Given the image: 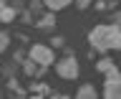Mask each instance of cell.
I'll use <instances>...</instances> for the list:
<instances>
[{
	"label": "cell",
	"mask_w": 121,
	"mask_h": 99,
	"mask_svg": "<svg viewBox=\"0 0 121 99\" xmlns=\"http://www.w3.org/2000/svg\"><path fill=\"white\" fill-rule=\"evenodd\" d=\"M91 46L96 51H111V48H121V28L119 25H96L88 36Z\"/></svg>",
	"instance_id": "6da1fadb"
},
{
	"label": "cell",
	"mask_w": 121,
	"mask_h": 99,
	"mask_svg": "<svg viewBox=\"0 0 121 99\" xmlns=\"http://www.w3.org/2000/svg\"><path fill=\"white\" fill-rule=\"evenodd\" d=\"M104 97H108V99H121V74H119V69L111 71V74H106Z\"/></svg>",
	"instance_id": "7a4b0ae2"
},
{
	"label": "cell",
	"mask_w": 121,
	"mask_h": 99,
	"mask_svg": "<svg viewBox=\"0 0 121 99\" xmlns=\"http://www.w3.org/2000/svg\"><path fill=\"white\" fill-rule=\"evenodd\" d=\"M56 74L60 76V79H76L78 76V61L76 59H63L60 64H56Z\"/></svg>",
	"instance_id": "3957f363"
},
{
	"label": "cell",
	"mask_w": 121,
	"mask_h": 99,
	"mask_svg": "<svg viewBox=\"0 0 121 99\" xmlns=\"http://www.w3.org/2000/svg\"><path fill=\"white\" fill-rule=\"evenodd\" d=\"M30 59L35 61L38 66H51L53 64V51L51 48H48V46H33V48H30Z\"/></svg>",
	"instance_id": "277c9868"
},
{
	"label": "cell",
	"mask_w": 121,
	"mask_h": 99,
	"mask_svg": "<svg viewBox=\"0 0 121 99\" xmlns=\"http://www.w3.org/2000/svg\"><path fill=\"white\" fill-rule=\"evenodd\" d=\"M98 94H96V89L91 86V84H83L81 89H78V99H96Z\"/></svg>",
	"instance_id": "5b68a950"
},
{
	"label": "cell",
	"mask_w": 121,
	"mask_h": 99,
	"mask_svg": "<svg viewBox=\"0 0 121 99\" xmlns=\"http://www.w3.org/2000/svg\"><path fill=\"white\" fill-rule=\"evenodd\" d=\"M96 69H98V71H104V74H111V71H116V64H113L111 59H101L96 64Z\"/></svg>",
	"instance_id": "8992f818"
},
{
	"label": "cell",
	"mask_w": 121,
	"mask_h": 99,
	"mask_svg": "<svg viewBox=\"0 0 121 99\" xmlns=\"http://www.w3.org/2000/svg\"><path fill=\"white\" fill-rule=\"evenodd\" d=\"M43 3H45V8H48V10H63L71 0H43Z\"/></svg>",
	"instance_id": "52a82bcc"
},
{
	"label": "cell",
	"mask_w": 121,
	"mask_h": 99,
	"mask_svg": "<svg viewBox=\"0 0 121 99\" xmlns=\"http://www.w3.org/2000/svg\"><path fill=\"white\" fill-rule=\"evenodd\" d=\"M13 18H15V10H13V8H5V5H0V20H3V23H10Z\"/></svg>",
	"instance_id": "ba28073f"
},
{
	"label": "cell",
	"mask_w": 121,
	"mask_h": 99,
	"mask_svg": "<svg viewBox=\"0 0 121 99\" xmlns=\"http://www.w3.org/2000/svg\"><path fill=\"white\" fill-rule=\"evenodd\" d=\"M38 25H40V28H43V30H51L53 25H56V18H53V15L48 13V15H45V18H40V23H38Z\"/></svg>",
	"instance_id": "9c48e42d"
},
{
	"label": "cell",
	"mask_w": 121,
	"mask_h": 99,
	"mask_svg": "<svg viewBox=\"0 0 121 99\" xmlns=\"http://www.w3.org/2000/svg\"><path fill=\"white\" fill-rule=\"evenodd\" d=\"M23 69H25V74H38L35 61H33V59H30V61H25V66H23Z\"/></svg>",
	"instance_id": "30bf717a"
},
{
	"label": "cell",
	"mask_w": 121,
	"mask_h": 99,
	"mask_svg": "<svg viewBox=\"0 0 121 99\" xmlns=\"http://www.w3.org/2000/svg\"><path fill=\"white\" fill-rule=\"evenodd\" d=\"M8 43H10V38H8L5 33H0V53H3V51L8 48Z\"/></svg>",
	"instance_id": "8fae6325"
},
{
	"label": "cell",
	"mask_w": 121,
	"mask_h": 99,
	"mask_svg": "<svg viewBox=\"0 0 121 99\" xmlns=\"http://www.w3.org/2000/svg\"><path fill=\"white\" fill-rule=\"evenodd\" d=\"M91 3H93V0H76V5L81 8V10H83V8H88V5H91Z\"/></svg>",
	"instance_id": "7c38bea8"
},
{
	"label": "cell",
	"mask_w": 121,
	"mask_h": 99,
	"mask_svg": "<svg viewBox=\"0 0 121 99\" xmlns=\"http://www.w3.org/2000/svg\"><path fill=\"white\" fill-rule=\"evenodd\" d=\"M45 91H48L45 86H33V94H45Z\"/></svg>",
	"instance_id": "4fadbf2b"
},
{
	"label": "cell",
	"mask_w": 121,
	"mask_h": 99,
	"mask_svg": "<svg viewBox=\"0 0 121 99\" xmlns=\"http://www.w3.org/2000/svg\"><path fill=\"white\" fill-rule=\"evenodd\" d=\"M0 5H3V3H0Z\"/></svg>",
	"instance_id": "5bb4252c"
}]
</instances>
